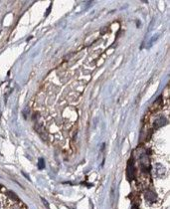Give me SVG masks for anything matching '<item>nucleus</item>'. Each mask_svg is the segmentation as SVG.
Masks as SVG:
<instances>
[{"label":"nucleus","instance_id":"f257e3e1","mask_svg":"<svg viewBox=\"0 0 170 209\" xmlns=\"http://www.w3.org/2000/svg\"><path fill=\"white\" fill-rule=\"evenodd\" d=\"M39 168H43V167H44V160L43 159H42V158H41V159L40 160H39Z\"/></svg>","mask_w":170,"mask_h":209}]
</instances>
